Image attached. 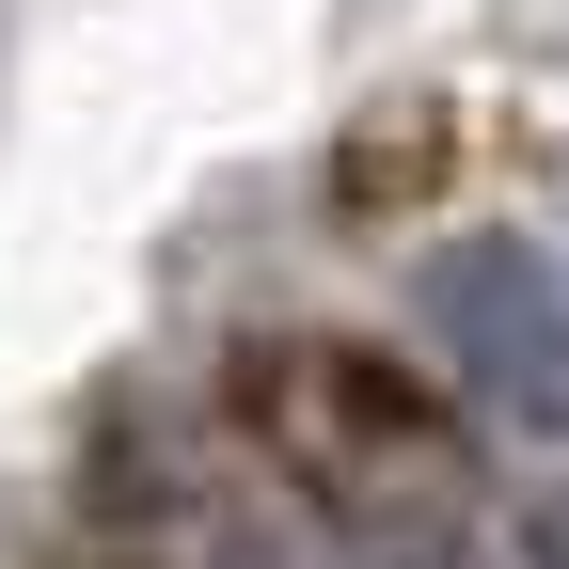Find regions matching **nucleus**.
<instances>
[{
    "label": "nucleus",
    "mask_w": 569,
    "mask_h": 569,
    "mask_svg": "<svg viewBox=\"0 0 569 569\" xmlns=\"http://www.w3.org/2000/svg\"><path fill=\"white\" fill-rule=\"evenodd\" d=\"M427 332L507 427H569V284L538 238H459L427 269Z\"/></svg>",
    "instance_id": "nucleus-1"
},
{
    "label": "nucleus",
    "mask_w": 569,
    "mask_h": 569,
    "mask_svg": "<svg viewBox=\"0 0 569 569\" xmlns=\"http://www.w3.org/2000/svg\"><path fill=\"white\" fill-rule=\"evenodd\" d=\"M269 427H284V459H301L317 490H348V507H365V459L396 475V490H427L443 475V427H427L380 365H348V348H269Z\"/></svg>",
    "instance_id": "nucleus-2"
}]
</instances>
